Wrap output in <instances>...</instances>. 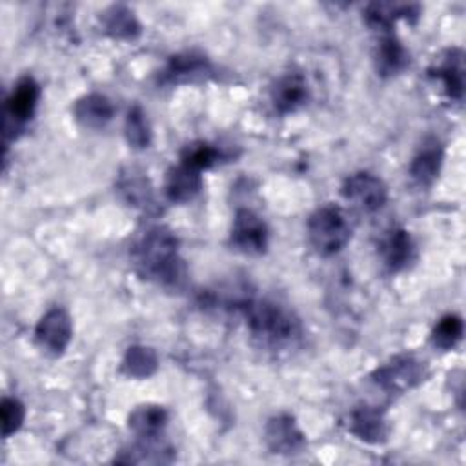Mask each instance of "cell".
<instances>
[{
	"label": "cell",
	"mask_w": 466,
	"mask_h": 466,
	"mask_svg": "<svg viewBox=\"0 0 466 466\" xmlns=\"http://www.w3.org/2000/svg\"><path fill=\"white\" fill-rule=\"evenodd\" d=\"M131 257L142 277L164 288H180L186 280L178 238L166 226L147 228L133 244Z\"/></svg>",
	"instance_id": "cell-1"
},
{
	"label": "cell",
	"mask_w": 466,
	"mask_h": 466,
	"mask_svg": "<svg viewBox=\"0 0 466 466\" xmlns=\"http://www.w3.org/2000/svg\"><path fill=\"white\" fill-rule=\"evenodd\" d=\"M237 308L242 311L249 333L264 346L280 348L293 342L300 333L299 319L280 302L244 297Z\"/></svg>",
	"instance_id": "cell-2"
},
{
	"label": "cell",
	"mask_w": 466,
	"mask_h": 466,
	"mask_svg": "<svg viewBox=\"0 0 466 466\" xmlns=\"http://www.w3.org/2000/svg\"><path fill=\"white\" fill-rule=\"evenodd\" d=\"M308 238L315 251L324 257L342 251L351 238V226L346 213L335 204L317 208L308 220Z\"/></svg>",
	"instance_id": "cell-3"
},
{
	"label": "cell",
	"mask_w": 466,
	"mask_h": 466,
	"mask_svg": "<svg viewBox=\"0 0 466 466\" xmlns=\"http://www.w3.org/2000/svg\"><path fill=\"white\" fill-rule=\"evenodd\" d=\"M424 362L410 353L391 357L388 362H384L371 373V379L390 393H404L419 386L424 380Z\"/></svg>",
	"instance_id": "cell-4"
},
{
	"label": "cell",
	"mask_w": 466,
	"mask_h": 466,
	"mask_svg": "<svg viewBox=\"0 0 466 466\" xmlns=\"http://www.w3.org/2000/svg\"><path fill=\"white\" fill-rule=\"evenodd\" d=\"M38 100H40L38 82L29 75L18 78L11 95L5 100V111H4L5 138L11 137V131L22 129L33 118Z\"/></svg>",
	"instance_id": "cell-5"
},
{
	"label": "cell",
	"mask_w": 466,
	"mask_h": 466,
	"mask_svg": "<svg viewBox=\"0 0 466 466\" xmlns=\"http://www.w3.org/2000/svg\"><path fill=\"white\" fill-rule=\"evenodd\" d=\"M229 244L244 255H262L269 244V229L253 209L240 208L233 217Z\"/></svg>",
	"instance_id": "cell-6"
},
{
	"label": "cell",
	"mask_w": 466,
	"mask_h": 466,
	"mask_svg": "<svg viewBox=\"0 0 466 466\" xmlns=\"http://www.w3.org/2000/svg\"><path fill=\"white\" fill-rule=\"evenodd\" d=\"M340 193L348 202L364 213L382 209L388 200V187L384 180L370 171H357L346 177Z\"/></svg>",
	"instance_id": "cell-7"
},
{
	"label": "cell",
	"mask_w": 466,
	"mask_h": 466,
	"mask_svg": "<svg viewBox=\"0 0 466 466\" xmlns=\"http://www.w3.org/2000/svg\"><path fill=\"white\" fill-rule=\"evenodd\" d=\"M73 339V322L69 313L64 308H51L47 309L36 328H35V340L42 351L51 357H60Z\"/></svg>",
	"instance_id": "cell-8"
},
{
	"label": "cell",
	"mask_w": 466,
	"mask_h": 466,
	"mask_svg": "<svg viewBox=\"0 0 466 466\" xmlns=\"http://www.w3.org/2000/svg\"><path fill=\"white\" fill-rule=\"evenodd\" d=\"M213 73L211 62L198 51H184L169 56L167 64L158 75L162 86H178L187 82H198Z\"/></svg>",
	"instance_id": "cell-9"
},
{
	"label": "cell",
	"mask_w": 466,
	"mask_h": 466,
	"mask_svg": "<svg viewBox=\"0 0 466 466\" xmlns=\"http://www.w3.org/2000/svg\"><path fill=\"white\" fill-rule=\"evenodd\" d=\"M264 441L271 453L297 455L306 448V435L288 413H279L266 422Z\"/></svg>",
	"instance_id": "cell-10"
},
{
	"label": "cell",
	"mask_w": 466,
	"mask_h": 466,
	"mask_svg": "<svg viewBox=\"0 0 466 466\" xmlns=\"http://www.w3.org/2000/svg\"><path fill=\"white\" fill-rule=\"evenodd\" d=\"M430 76L442 84L450 100L461 102L464 95V53L457 47L446 49L430 67Z\"/></svg>",
	"instance_id": "cell-11"
},
{
	"label": "cell",
	"mask_w": 466,
	"mask_h": 466,
	"mask_svg": "<svg viewBox=\"0 0 466 466\" xmlns=\"http://www.w3.org/2000/svg\"><path fill=\"white\" fill-rule=\"evenodd\" d=\"M348 431L366 444H382L388 439L390 428L384 413L379 408L364 404L350 411Z\"/></svg>",
	"instance_id": "cell-12"
},
{
	"label": "cell",
	"mask_w": 466,
	"mask_h": 466,
	"mask_svg": "<svg viewBox=\"0 0 466 466\" xmlns=\"http://www.w3.org/2000/svg\"><path fill=\"white\" fill-rule=\"evenodd\" d=\"M271 104L279 115H289L300 109L308 100V82L306 78L297 73L289 71L277 78L271 87Z\"/></svg>",
	"instance_id": "cell-13"
},
{
	"label": "cell",
	"mask_w": 466,
	"mask_h": 466,
	"mask_svg": "<svg viewBox=\"0 0 466 466\" xmlns=\"http://www.w3.org/2000/svg\"><path fill=\"white\" fill-rule=\"evenodd\" d=\"M379 253L384 266L391 273H397L406 269L415 260V242L406 229L393 228L382 237L379 244Z\"/></svg>",
	"instance_id": "cell-14"
},
{
	"label": "cell",
	"mask_w": 466,
	"mask_h": 466,
	"mask_svg": "<svg viewBox=\"0 0 466 466\" xmlns=\"http://www.w3.org/2000/svg\"><path fill=\"white\" fill-rule=\"evenodd\" d=\"M202 189L200 171L178 162L166 173L164 195L173 204H186L193 200Z\"/></svg>",
	"instance_id": "cell-15"
},
{
	"label": "cell",
	"mask_w": 466,
	"mask_h": 466,
	"mask_svg": "<svg viewBox=\"0 0 466 466\" xmlns=\"http://www.w3.org/2000/svg\"><path fill=\"white\" fill-rule=\"evenodd\" d=\"M375 69L380 76H395L402 73L410 64V53L393 33L380 35V40L373 51Z\"/></svg>",
	"instance_id": "cell-16"
},
{
	"label": "cell",
	"mask_w": 466,
	"mask_h": 466,
	"mask_svg": "<svg viewBox=\"0 0 466 466\" xmlns=\"http://www.w3.org/2000/svg\"><path fill=\"white\" fill-rule=\"evenodd\" d=\"M100 24L104 33L115 40L131 42L137 40L142 33V25L133 9L122 4H113L104 9L100 13Z\"/></svg>",
	"instance_id": "cell-17"
},
{
	"label": "cell",
	"mask_w": 466,
	"mask_h": 466,
	"mask_svg": "<svg viewBox=\"0 0 466 466\" xmlns=\"http://www.w3.org/2000/svg\"><path fill=\"white\" fill-rule=\"evenodd\" d=\"M442 160H444L442 146L439 144V140L430 138L419 147V151L411 158L410 177L419 186H431L441 173Z\"/></svg>",
	"instance_id": "cell-18"
},
{
	"label": "cell",
	"mask_w": 466,
	"mask_h": 466,
	"mask_svg": "<svg viewBox=\"0 0 466 466\" xmlns=\"http://www.w3.org/2000/svg\"><path fill=\"white\" fill-rule=\"evenodd\" d=\"M116 191L127 206H133L137 209H147L155 206L153 186L146 173L137 167H127L120 173Z\"/></svg>",
	"instance_id": "cell-19"
},
{
	"label": "cell",
	"mask_w": 466,
	"mask_h": 466,
	"mask_svg": "<svg viewBox=\"0 0 466 466\" xmlns=\"http://www.w3.org/2000/svg\"><path fill=\"white\" fill-rule=\"evenodd\" d=\"M73 115L80 126L87 129H100L113 118L115 107L106 95L87 93L75 102Z\"/></svg>",
	"instance_id": "cell-20"
},
{
	"label": "cell",
	"mask_w": 466,
	"mask_h": 466,
	"mask_svg": "<svg viewBox=\"0 0 466 466\" xmlns=\"http://www.w3.org/2000/svg\"><path fill=\"white\" fill-rule=\"evenodd\" d=\"M175 459L173 448L160 441V437L155 439H138L133 446L122 450L115 462L120 464H166Z\"/></svg>",
	"instance_id": "cell-21"
},
{
	"label": "cell",
	"mask_w": 466,
	"mask_h": 466,
	"mask_svg": "<svg viewBox=\"0 0 466 466\" xmlns=\"http://www.w3.org/2000/svg\"><path fill=\"white\" fill-rule=\"evenodd\" d=\"M169 415L160 404H138L127 417V428L138 439H155L160 437L164 428L167 426Z\"/></svg>",
	"instance_id": "cell-22"
},
{
	"label": "cell",
	"mask_w": 466,
	"mask_h": 466,
	"mask_svg": "<svg viewBox=\"0 0 466 466\" xmlns=\"http://www.w3.org/2000/svg\"><path fill=\"white\" fill-rule=\"evenodd\" d=\"M419 7L413 4H390V2H373L366 5L364 20L368 27L384 35L391 33V27L399 18L417 16Z\"/></svg>",
	"instance_id": "cell-23"
},
{
	"label": "cell",
	"mask_w": 466,
	"mask_h": 466,
	"mask_svg": "<svg viewBox=\"0 0 466 466\" xmlns=\"http://www.w3.org/2000/svg\"><path fill=\"white\" fill-rule=\"evenodd\" d=\"M158 370V357L153 348L144 344L129 346L120 362V371L131 379H147Z\"/></svg>",
	"instance_id": "cell-24"
},
{
	"label": "cell",
	"mask_w": 466,
	"mask_h": 466,
	"mask_svg": "<svg viewBox=\"0 0 466 466\" xmlns=\"http://www.w3.org/2000/svg\"><path fill=\"white\" fill-rule=\"evenodd\" d=\"M124 135H126L127 144H129L133 149H137V151L147 149L149 144H151V138H153L151 126H149L147 115L144 113V109H142L138 104H135L133 107H129V111H127V115H126Z\"/></svg>",
	"instance_id": "cell-25"
},
{
	"label": "cell",
	"mask_w": 466,
	"mask_h": 466,
	"mask_svg": "<svg viewBox=\"0 0 466 466\" xmlns=\"http://www.w3.org/2000/svg\"><path fill=\"white\" fill-rule=\"evenodd\" d=\"M464 333L462 317L457 313H448L439 319L431 329V344L442 351L455 348Z\"/></svg>",
	"instance_id": "cell-26"
},
{
	"label": "cell",
	"mask_w": 466,
	"mask_h": 466,
	"mask_svg": "<svg viewBox=\"0 0 466 466\" xmlns=\"http://www.w3.org/2000/svg\"><path fill=\"white\" fill-rule=\"evenodd\" d=\"M218 158H220V151L213 144L204 142V140L187 144L180 153V162L200 171V173L209 169L211 166H215L218 162Z\"/></svg>",
	"instance_id": "cell-27"
},
{
	"label": "cell",
	"mask_w": 466,
	"mask_h": 466,
	"mask_svg": "<svg viewBox=\"0 0 466 466\" xmlns=\"http://www.w3.org/2000/svg\"><path fill=\"white\" fill-rule=\"evenodd\" d=\"M0 420H2V437L7 439L15 435L25 420V406L16 397H4L0 402Z\"/></svg>",
	"instance_id": "cell-28"
}]
</instances>
